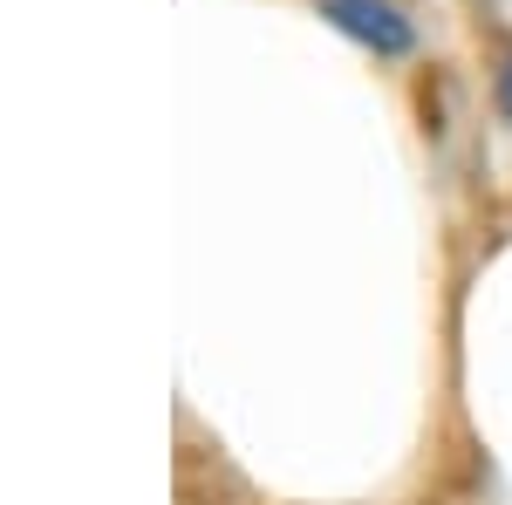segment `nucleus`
I'll return each instance as SVG.
<instances>
[{"label":"nucleus","mask_w":512,"mask_h":505,"mask_svg":"<svg viewBox=\"0 0 512 505\" xmlns=\"http://www.w3.org/2000/svg\"><path fill=\"white\" fill-rule=\"evenodd\" d=\"M499 110L512 117V62H506V76H499Z\"/></svg>","instance_id":"2"},{"label":"nucleus","mask_w":512,"mask_h":505,"mask_svg":"<svg viewBox=\"0 0 512 505\" xmlns=\"http://www.w3.org/2000/svg\"><path fill=\"white\" fill-rule=\"evenodd\" d=\"M321 14L355 35L362 48H376V55H403L410 48V21L396 14V0H321Z\"/></svg>","instance_id":"1"}]
</instances>
